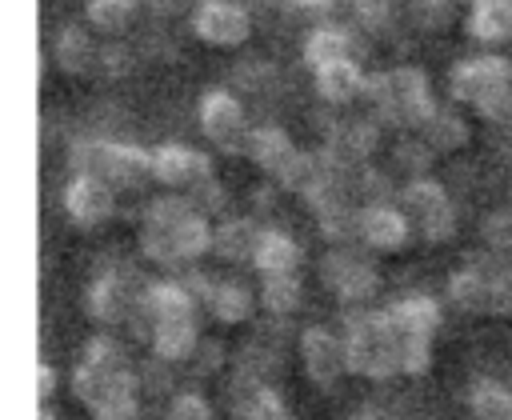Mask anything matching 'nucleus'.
I'll return each mask as SVG.
<instances>
[{
  "mask_svg": "<svg viewBox=\"0 0 512 420\" xmlns=\"http://www.w3.org/2000/svg\"><path fill=\"white\" fill-rule=\"evenodd\" d=\"M448 92L456 104L472 108L480 120L512 116V60L508 56H464L448 72Z\"/></svg>",
  "mask_w": 512,
  "mask_h": 420,
  "instance_id": "nucleus-5",
  "label": "nucleus"
},
{
  "mask_svg": "<svg viewBox=\"0 0 512 420\" xmlns=\"http://www.w3.org/2000/svg\"><path fill=\"white\" fill-rule=\"evenodd\" d=\"M508 208H512V184H508Z\"/></svg>",
  "mask_w": 512,
  "mask_h": 420,
  "instance_id": "nucleus-36",
  "label": "nucleus"
},
{
  "mask_svg": "<svg viewBox=\"0 0 512 420\" xmlns=\"http://www.w3.org/2000/svg\"><path fill=\"white\" fill-rule=\"evenodd\" d=\"M152 180L164 184V192L196 200L208 184H216V168L192 144H160L152 148Z\"/></svg>",
  "mask_w": 512,
  "mask_h": 420,
  "instance_id": "nucleus-12",
  "label": "nucleus"
},
{
  "mask_svg": "<svg viewBox=\"0 0 512 420\" xmlns=\"http://www.w3.org/2000/svg\"><path fill=\"white\" fill-rule=\"evenodd\" d=\"M360 248L364 252H400L412 240V224L408 216L384 200V204H364L360 208Z\"/></svg>",
  "mask_w": 512,
  "mask_h": 420,
  "instance_id": "nucleus-16",
  "label": "nucleus"
},
{
  "mask_svg": "<svg viewBox=\"0 0 512 420\" xmlns=\"http://www.w3.org/2000/svg\"><path fill=\"white\" fill-rule=\"evenodd\" d=\"M300 56H304V64L312 72L324 68V64H336V60H356L352 28H340V24H316V28H308Z\"/></svg>",
  "mask_w": 512,
  "mask_h": 420,
  "instance_id": "nucleus-22",
  "label": "nucleus"
},
{
  "mask_svg": "<svg viewBox=\"0 0 512 420\" xmlns=\"http://www.w3.org/2000/svg\"><path fill=\"white\" fill-rule=\"evenodd\" d=\"M256 240H260V224H252V220H244V216L212 220V248H208V252H216V256H224V260H232V264L252 268Z\"/></svg>",
  "mask_w": 512,
  "mask_h": 420,
  "instance_id": "nucleus-23",
  "label": "nucleus"
},
{
  "mask_svg": "<svg viewBox=\"0 0 512 420\" xmlns=\"http://www.w3.org/2000/svg\"><path fill=\"white\" fill-rule=\"evenodd\" d=\"M64 212L80 224V228H100L116 216V192L92 176L72 172L68 188H64Z\"/></svg>",
  "mask_w": 512,
  "mask_h": 420,
  "instance_id": "nucleus-17",
  "label": "nucleus"
},
{
  "mask_svg": "<svg viewBox=\"0 0 512 420\" xmlns=\"http://www.w3.org/2000/svg\"><path fill=\"white\" fill-rule=\"evenodd\" d=\"M392 160H396L400 172H408V180H416V176H428V168H432V148H428L416 132H400V140H396V148H392Z\"/></svg>",
  "mask_w": 512,
  "mask_h": 420,
  "instance_id": "nucleus-30",
  "label": "nucleus"
},
{
  "mask_svg": "<svg viewBox=\"0 0 512 420\" xmlns=\"http://www.w3.org/2000/svg\"><path fill=\"white\" fill-rule=\"evenodd\" d=\"M416 136L432 148V156H448V152H460L464 144H468V136H472V128H468V120L456 112V108H432L428 112V120L416 128Z\"/></svg>",
  "mask_w": 512,
  "mask_h": 420,
  "instance_id": "nucleus-25",
  "label": "nucleus"
},
{
  "mask_svg": "<svg viewBox=\"0 0 512 420\" xmlns=\"http://www.w3.org/2000/svg\"><path fill=\"white\" fill-rule=\"evenodd\" d=\"M364 100L372 108V120L380 128H396V132H416L428 120V112L436 108L428 76L420 68H412V64H400V68L368 76Z\"/></svg>",
  "mask_w": 512,
  "mask_h": 420,
  "instance_id": "nucleus-4",
  "label": "nucleus"
},
{
  "mask_svg": "<svg viewBox=\"0 0 512 420\" xmlns=\"http://www.w3.org/2000/svg\"><path fill=\"white\" fill-rule=\"evenodd\" d=\"M312 76H316V92H320L328 104H352V100H364L368 72L360 68V60H336V64L316 68Z\"/></svg>",
  "mask_w": 512,
  "mask_h": 420,
  "instance_id": "nucleus-24",
  "label": "nucleus"
},
{
  "mask_svg": "<svg viewBox=\"0 0 512 420\" xmlns=\"http://www.w3.org/2000/svg\"><path fill=\"white\" fill-rule=\"evenodd\" d=\"M480 240H484V252H492L500 260H512V208L488 212L480 220Z\"/></svg>",
  "mask_w": 512,
  "mask_h": 420,
  "instance_id": "nucleus-31",
  "label": "nucleus"
},
{
  "mask_svg": "<svg viewBox=\"0 0 512 420\" xmlns=\"http://www.w3.org/2000/svg\"><path fill=\"white\" fill-rule=\"evenodd\" d=\"M360 420H372V416H360Z\"/></svg>",
  "mask_w": 512,
  "mask_h": 420,
  "instance_id": "nucleus-38",
  "label": "nucleus"
},
{
  "mask_svg": "<svg viewBox=\"0 0 512 420\" xmlns=\"http://www.w3.org/2000/svg\"><path fill=\"white\" fill-rule=\"evenodd\" d=\"M468 32L484 44L512 40V8L504 0H468Z\"/></svg>",
  "mask_w": 512,
  "mask_h": 420,
  "instance_id": "nucleus-26",
  "label": "nucleus"
},
{
  "mask_svg": "<svg viewBox=\"0 0 512 420\" xmlns=\"http://www.w3.org/2000/svg\"><path fill=\"white\" fill-rule=\"evenodd\" d=\"M240 156H248L256 168H264L272 180H280V184H284V176L292 172V164H296L300 148L288 140V132H284V128H276V124H252V132H248V140H244V152H240Z\"/></svg>",
  "mask_w": 512,
  "mask_h": 420,
  "instance_id": "nucleus-18",
  "label": "nucleus"
},
{
  "mask_svg": "<svg viewBox=\"0 0 512 420\" xmlns=\"http://www.w3.org/2000/svg\"><path fill=\"white\" fill-rule=\"evenodd\" d=\"M72 392L92 412V420H140V364L116 336H96L84 344L72 368Z\"/></svg>",
  "mask_w": 512,
  "mask_h": 420,
  "instance_id": "nucleus-1",
  "label": "nucleus"
},
{
  "mask_svg": "<svg viewBox=\"0 0 512 420\" xmlns=\"http://www.w3.org/2000/svg\"><path fill=\"white\" fill-rule=\"evenodd\" d=\"M508 140H512V116H508Z\"/></svg>",
  "mask_w": 512,
  "mask_h": 420,
  "instance_id": "nucleus-37",
  "label": "nucleus"
},
{
  "mask_svg": "<svg viewBox=\"0 0 512 420\" xmlns=\"http://www.w3.org/2000/svg\"><path fill=\"white\" fill-rule=\"evenodd\" d=\"M56 384H60L56 368H52V364H40V368H36V404H52Z\"/></svg>",
  "mask_w": 512,
  "mask_h": 420,
  "instance_id": "nucleus-34",
  "label": "nucleus"
},
{
  "mask_svg": "<svg viewBox=\"0 0 512 420\" xmlns=\"http://www.w3.org/2000/svg\"><path fill=\"white\" fill-rule=\"evenodd\" d=\"M36 420H56V408L52 404H36Z\"/></svg>",
  "mask_w": 512,
  "mask_h": 420,
  "instance_id": "nucleus-35",
  "label": "nucleus"
},
{
  "mask_svg": "<svg viewBox=\"0 0 512 420\" xmlns=\"http://www.w3.org/2000/svg\"><path fill=\"white\" fill-rule=\"evenodd\" d=\"M396 208L408 216L412 224V236L428 240V244H444L456 236V224H460V212H456V200L452 192L432 180V176H416V180H404L400 192H396Z\"/></svg>",
  "mask_w": 512,
  "mask_h": 420,
  "instance_id": "nucleus-9",
  "label": "nucleus"
},
{
  "mask_svg": "<svg viewBox=\"0 0 512 420\" xmlns=\"http://www.w3.org/2000/svg\"><path fill=\"white\" fill-rule=\"evenodd\" d=\"M296 352H300V364H304V376L320 388H332L340 376H348V360H344V340L340 332L324 328V324H308L296 340Z\"/></svg>",
  "mask_w": 512,
  "mask_h": 420,
  "instance_id": "nucleus-15",
  "label": "nucleus"
},
{
  "mask_svg": "<svg viewBox=\"0 0 512 420\" xmlns=\"http://www.w3.org/2000/svg\"><path fill=\"white\" fill-rule=\"evenodd\" d=\"M344 360L352 376L364 380H392L400 376V356H396V336L384 316V308H348L344 328Z\"/></svg>",
  "mask_w": 512,
  "mask_h": 420,
  "instance_id": "nucleus-7",
  "label": "nucleus"
},
{
  "mask_svg": "<svg viewBox=\"0 0 512 420\" xmlns=\"http://www.w3.org/2000/svg\"><path fill=\"white\" fill-rule=\"evenodd\" d=\"M140 336L152 344V356L160 360H192L200 348V304L196 296L176 280H152L144 292V312H140Z\"/></svg>",
  "mask_w": 512,
  "mask_h": 420,
  "instance_id": "nucleus-3",
  "label": "nucleus"
},
{
  "mask_svg": "<svg viewBox=\"0 0 512 420\" xmlns=\"http://www.w3.org/2000/svg\"><path fill=\"white\" fill-rule=\"evenodd\" d=\"M72 172L92 176L120 196L124 188H140L152 180V152L140 144H128L120 136H92L88 132L72 148Z\"/></svg>",
  "mask_w": 512,
  "mask_h": 420,
  "instance_id": "nucleus-6",
  "label": "nucleus"
},
{
  "mask_svg": "<svg viewBox=\"0 0 512 420\" xmlns=\"http://www.w3.org/2000/svg\"><path fill=\"white\" fill-rule=\"evenodd\" d=\"M164 420H216V412H212V404H208L204 392H196V388H180V392H172Z\"/></svg>",
  "mask_w": 512,
  "mask_h": 420,
  "instance_id": "nucleus-32",
  "label": "nucleus"
},
{
  "mask_svg": "<svg viewBox=\"0 0 512 420\" xmlns=\"http://www.w3.org/2000/svg\"><path fill=\"white\" fill-rule=\"evenodd\" d=\"M196 120H200V132L224 148V152H244V140L252 132V116L244 108V100L232 92V88H212L200 96V108H196Z\"/></svg>",
  "mask_w": 512,
  "mask_h": 420,
  "instance_id": "nucleus-13",
  "label": "nucleus"
},
{
  "mask_svg": "<svg viewBox=\"0 0 512 420\" xmlns=\"http://www.w3.org/2000/svg\"><path fill=\"white\" fill-rule=\"evenodd\" d=\"M384 316L396 336L400 376H420L432 364V340L440 328V304L428 292H408L392 304H384Z\"/></svg>",
  "mask_w": 512,
  "mask_h": 420,
  "instance_id": "nucleus-8",
  "label": "nucleus"
},
{
  "mask_svg": "<svg viewBox=\"0 0 512 420\" xmlns=\"http://www.w3.org/2000/svg\"><path fill=\"white\" fill-rule=\"evenodd\" d=\"M132 16H136V0H88V8H84V24L100 36L128 32Z\"/></svg>",
  "mask_w": 512,
  "mask_h": 420,
  "instance_id": "nucleus-29",
  "label": "nucleus"
},
{
  "mask_svg": "<svg viewBox=\"0 0 512 420\" xmlns=\"http://www.w3.org/2000/svg\"><path fill=\"white\" fill-rule=\"evenodd\" d=\"M464 404H468V420H512V388L504 380L492 376L472 380Z\"/></svg>",
  "mask_w": 512,
  "mask_h": 420,
  "instance_id": "nucleus-27",
  "label": "nucleus"
},
{
  "mask_svg": "<svg viewBox=\"0 0 512 420\" xmlns=\"http://www.w3.org/2000/svg\"><path fill=\"white\" fill-rule=\"evenodd\" d=\"M136 240H140L144 260L168 272H188L212 248V216H204L188 196L164 192L144 204Z\"/></svg>",
  "mask_w": 512,
  "mask_h": 420,
  "instance_id": "nucleus-2",
  "label": "nucleus"
},
{
  "mask_svg": "<svg viewBox=\"0 0 512 420\" xmlns=\"http://www.w3.org/2000/svg\"><path fill=\"white\" fill-rule=\"evenodd\" d=\"M232 412L236 420H292L280 392L264 380H248V376H232Z\"/></svg>",
  "mask_w": 512,
  "mask_h": 420,
  "instance_id": "nucleus-20",
  "label": "nucleus"
},
{
  "mask_svg": "<svg viewBox=\"0 0 512 420\" xmlns=\"http://www.w3.org/2000/svg\"><path fill=\"white\" fill-rule=\"evenodd\" d=\"M320 280L348 308H368V300L380 292V272L360 244H328L320 260Z\"/></svg>",
  "mask_w": 512,
  "mask_h": 420,
  "instance_id": "nucleus-11",
  "label": "nucleus"
},
{
  "mask_svg": "<svg viewBox=\"0 0 512 420\" xmlns=\"http://www.w3.org/2000/svg\"><path fill=\"white\" fill-rule=\"evenodd\" d=\"M300 300H304V284H300V272H288V276H260V288H256V304H260L268 316L284 320V316H292V312L300 308Z\"/></svg>",
  "mask_w": 512,
  "mask_h": 420,
  "instance_id": "nucleus-28",
  "label": "nucleus"
},
{
  "mask_svg": "<svg viewBox=\"0 0 512 420\" xmlns=\"http://www.w3.org/2000/svg\"><path fill=\"white\" fill-rule=\"evenodd\" d=\"M300 264H304V252L288 232L260 228L256 256H252V272L256 276H288V272H300Z\"/></svg>",
  "mask_w": 512,
  "mask_h": 420,
  "instance_id": "nucleus-21",
  "label": "nucleus"
},
{
  "mask_svg": "<svg viewBox=\"0 0 512 420\" xmlns=\"http://www.w3.org/2000/svg\"><path fill=\"white\" fill-rule=\"evenodd\" d=\"M56 64H60V72H68V76H88V72H100V40H96V32L88 28V24H68V28H60L56 32Z\"/></svg>",
  "mask_w": 512,
  "mask_h": 420,
  "instance_id": "nucleus-19",
  "label": "nucleus"
},
{
  "mask_svg": "<svg viewBox=\"0 0 512 420\" xmlns=\"http://www.w3.org/2000/svg\"><path fill=\"white\" fill-rule=\"evenodd\" d=\"M152 280H144L136 268H104L92 288H88V312L104 328H136L140 332V312H144V292Z\"/></svg>",
  "mask_w": 512,
  "mask_h": 420,
  "instance_id": "nucleus-10",
  "label": "nucleus"
},
{
  "mask_svg": "<svg viewBox=\"0 0 512 420\" xmlns=\"http://www.w3.org/2000/svg\"><path fill=\"white\" fill-rule=\"evenodd\" d=\"M192 32L212 48H240L252 36V12L244 0H200L192 12Z\"/></svg>",
  "mask_w": 512,
  "mask_h": 420,
  "instance_id": "nucleus-14",
  "label": "nucleus"
},
{
  "mask_svg": "<svg viewBox=\"0 0 512 420\" xmlns=\"http://www.w3.org/2000/svg\"><path fill=\"white\" fill-rule=\"evenodd\" d=\"M344 8L352 16V24L364 28V32H380L388 24V16H392L388 0H344Z\"/></svg>",
  "mask_w": 512,
  "mask_h": 420,
  "instance_id": "nucleus-33",
  "label": "nucleus"
}]
</instances>
